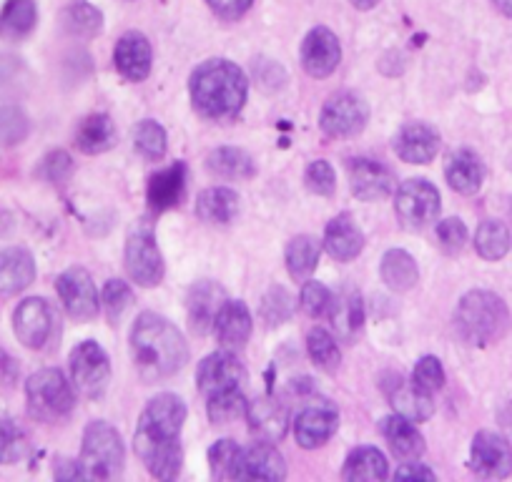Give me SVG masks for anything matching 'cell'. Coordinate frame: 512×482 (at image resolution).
<instances>
[{
	"instance_id": "cell-38",
	"label": "cell",
	"mask_w": 512,
	"mask_h": 482,
	"mask_svg": "<svg viewBox=\"0 0 512 482\" xmlns=\"http://www.w3.org/2000/svg\"><path fill=\"white\" fill-rule=\"evenodd\" d=\"M475 249L487 262H497L510 249V231L502 221H482L475 236Z\"/></svg>"
},
{
	"instance_id": "cell-26",
	"label": "cell",
	"mask_w": 512,
	"mask_h": 482,
	"mask_svg": "<svg viewBox=\"0 0 512 482\" xmlns=\"http://www.w3.org/2000/svg\"><path fill=\"white\" fill-rule=\"evenodd\" d=\"M226 302V294L219 284L201 282L191 289L189 294V322L191 329L199 334H206L214 329L216 314H219L221 304Z\"/></svg>"
},
{
	"instance_id": "cell-20",
	"label": "cell",
	"mask_w": 512,
	"mask_h": 482,
	"mask_svg": "<svg viewBox=\"0 0 512 482\" xmlns=\"http://www.w3.org/2000/svg\"><path fill=\"white\" fill-rule=\"evenodd\" d=\"M113 61L126 81H146L151 73V43L141 33H126L113 48Z\"/></svg>"
},
{
	"instance_id": "cell-48",
	"label": "cell",
	"mask_w": 512,
	"mask_h": 482,
	"mask_svg": "<svg viewBox=\"0 0 512 482\" xmlns=\"http://www.w3.org/2000/svg\"><path fill=\"white\" fill-rule=\"evenodd\" d=\"M304 184L312 194L317 196H329L337 189V176H334V169L329 161L317 159L307 166V174H304Z\"/></svg>"
},
{
	"instance_id": "cell-4",
	"label": "cell",
	"mask_w": 512,
	"mask_h": 482,
	"mask_svg": "<svg viewBox=\"0 0 512 482\" xmlns=\"http://www.w3.org/2000/svg\"><path fill=\"white\" fill-rule=\"evenodd\" d=\"M455 327L460 337L472 347H487V344L500 342L510 329V312L507 304L492 292L465 294L457 304Z\"/></svg>"
},
{
	"instance_id": "cell-32",
	"label": "cell",
	"mask_w": 512,
	"mask_h": 482,
	"mask_svg": "<svg viewBox=\"0 0 512 482\" xmlns=\"http://www.w3.org/2000/svg\"><path fill=\"white\" fill-rule=\"evenodd\" d=\"M116 144V126L106 113H93L83 118L76 131V146L83 154H103Z\"/></svg>"
},
{
	"instance_id": "cell-53",
	"label": "cell",
	"mask_w": 512,
	"mask_h": 482,
	"mask_svg": "<svg viewBox=\"0 0 512 482\" xmlns=\"http://www.w3.org/2000/svg\"><path fill=\"white\" fill-rule=\"evenodd\" d=\"M206 3H209V8L219 18H224V21H236V18H241L249 11L254 0H206Z\"/></svg>"
},
{
	"instance_id": "cell-36",
	"label": "cell",
	"mask_w": 512,
	"mask_h": 482,
	"mask_svg": "<svg viewBox=\"0 0 512 482\" xmlns=\"http://www.w3.org/2000/svg\"><path fill=\"white\" fill-rule=\"evenodd\" d=\"M63 28L76 38H93L103 31V13L86 0H76L63 11Z\"/></svg>"
},
{
	"instance_id": "cell-41",
	"label": "cell",
	"mask_w": 512,
	"mask_h": 482,
	"mask_svg": "<svg viewBox=\"0 0 512 482\" xmlns=\"http://www.w3.org/2000/svg\"><path fill=\"white\" fill-rule=\"evenodd\" d=\"M334 322V327H337V332L342 334V337L352 339L354 334L362 329V299H359V294L354 292H347L344 297H337V302H334V309H332V317H329Z\"/></svg>"
},
{
	"instance_id": "cell-7",
	"label": "cell",
	"mask_w": 512,
	"mask_h": 482,
	"mask_svg": "<svg viewBox=\"0 0 512 482\" xmlns=\"http://www.w3.org/2000/svg\"><path fill=\"white\" fill-rule=\"evenodd\" d=\"M369 121V106L364 98H359L357 93H334L322 108V118H319V126H322L324 134L329 139H349V136H357L359 131L367 126Z\"/></svg>"
},
{
	"instance_id": "cell-33",
	"label": "cell",
	"mask_w": 512,
	"mask_h": 482,
	"mask_svg": "<svg viewBox=\"0 0 512 482\" xmlns=\"http://www.w3.org/2000/svg\"><path fill=\"white\" fill-rule=\"evenodd\" d=\"M379 274H382V282L392 289V292H410L417 284V262L412 259L410 252L405 249H390V252L382 257V267H379Z\"/></svg>"
},
{
	"instance_id": "cell-27",
	"label": "cell",
	"mask_w": 512,
	"mask_h": 482,
	"mask_svg": "<svg viewBox=\"0 0 512 482\" xmlns=\"http://www.w3.org/2000/svg\"><path fill=\"white\" fill-rule=\"evenodd\" d=\"M186 191V164L176 161L169 169H161L149 181V206L154 211H169L179 206Z\"/></svg>"
},
{
	"instance_id": "cell-47",
	"label": "cell",
	"mask_w": 512,
	"mask_h": 482,
	"mask_svg": "<svg viewBox=\"0 0 512 482\" xmlns=\"http://www.w3.org/2000/svg\"><path fill=\"white\" fill-rule=\"evenodd\" d=\"M131 302H134V292H131V287H128L126 282H121V279H111V282L103 287V309H106L111 322H118V319L123 317V312L131 307Z\"/></svg>"
},
{
	"instance_id": "cell-19",
	"label": "cell",
	"mask_w": 512,
	"mask_h": 482,
	"mask_svg": "<svg viewBox=\"0 0 512 482\" xmlns=\"http://www.w3.org/2000/svg\"><path fill=\"white\" fill-rule=\"evenodd\" d=\"M287 477V465L277 447L269 440L254 442L241 452V480L279 482Z\"/></svg>"
},
{
	"instance_id": "cell-58",
	"label": "cell",
	"mask_w": 512,
	"mask_h": 482,
	"mask_svg": "<svg viewBox=\"0 0 512 482\" xmlns=\"http://www.w3.org/2000/svg\"><path fill=\"white\" fill-rule=\"evenodd\" d=\"M495 6L500 8V13H505L507 18H512V0H495Z\"/></svg>"
},
{
	"instance_id": "cell-55",
	"label": "cell",
	"mask_w": 512,
	"mask_h": 482,
	"mask_svg": "<svg viewBox=\"0 0 512 482\" xmlns=\"http://www.w3.org/2000/svg\"><path fill=\"white\" fill-rule=\"evenodd\" d=\"M53 472H56L58 480H76V477H83L81 465H78V462H73V460H61Z\"/></svg>"
},
{
	"instance_id": "cell-6",
	"label": "cell",
	"mask_w": 512,
	"mask_h": 482,
	"mask_svg": "<svg viewBox=\"0 0 512 482\" xmlns=\"http://www.w3.org/2000/svg\"><path fill=\"white\" fill-rule=\"evenodd\" d=\"M26 397L31 415L38 420H61L68 417L76 407V395H73L71 382L63 377L61 370H41L26 382Z\"/></svg>"
},
{
	"instance_id": "cell-35",
	"label": "cell",
	"mask_w": 512,
	"mask_h": 482,
	"mask_svg": "<svg viewBox=\"0 0 512 482\" xmlns=\"http://www.w3.org/2000/svg\"><path fill=\"white\" fill-rule=\"evenodd\" d=\"M236 211H239V196H236V191L226 189V186L206 189L196 199V214H199L201 221H209V224H229Z\"/></svg>"
},
{
	"instance_id": "cell-45",
	"label": "cell",
	"mask_w": 512,
	"mask_h": 482,
	"mask_svg": "<svg viewBox=\"0 0 512 482\" xmlns=\"http://www.w3.org/2000/svg\"><path fill=\"white\" fill-rule=\"evenodd\" d=\"M28 116L16 106L0 108V146H16L28 136Z\"/></svg>"
},
{
	"instance_id": "cell-22",
	"label": "cell",
	"mask_w": 512,
	"mask_h": 482,
	"mask_svg": "<svg viewBox=\"0 0 512 482\" xmlns=\"http://www.w3.org/2000/svg\"><path fill=\"white\" fill-rule=\"evenodd\" d=\"M251 327H254V319H251L249 307L244 302H239V299H226L221 304L219 314H216L214 332L224 347H244L251 337Z\"/></svg>"
},
{
	"instance_id": "cell-44",
	"label": "cell",
	"mask_w": 512,
	"mask_h": 482,
	"mask_svg": "<svg viewBox=\"0 0 512 482\" xmlns=\"http://www.w3.org/2000/svg\"><path fill=\"white\" fill-rule=\"evenodd\" d=\"M26 435L8 417H0V465H11L26 455Z\"/></svg>"
},
{
	"instance_id": "cell-25",
	"label": "cell",
	"mask_w": 512,
	"mask_h": 482,
	"mask_svg": "<svg viewBox=\"0 0 512 482\" xmlns=\"http://www.w3.org/2000/svg\"><path fill=\"white\" fill-rule=\"evenodd\" d=\"M324 247L337 262H352L364 249V234L349 214H339L324 231Z\"/></svg>"
},
{
	"instance_id": "cell-12",
	"label": "cell",
	"mask_w": 512,
	"mask_h": 482,
	"mask_svg": "<svg viewBox=\"0 0 512 482\" xmlns=\"http://www.w3.org/2000/svg\"><path fill=\"white\" fill-rule=\"evenodd\" d=\"M470 465L480 477H507L512 472V445L497 432H477L472 440Z\"/></svg>"
},
{
	"instance_id": "cell-50",
	"label": "cell",
	"mask_w": 512,
	"mask_h": 482,
	"mask_svg": "<svg viewBox=\"0 0 512 482\" xmlns=\"http://www.w3.org/2000/svg\"><path fill=\"white\" fill-rule=\"evenodd\" d=\"M437 239H440V247L445 249V252H462V247L467 244V226L462 224L460 219H455V216L440 221V224H437Z\"/></svg>"
},
{
	"instance_id": "cell-39",
	"label": "cell",
	"mask_w": 512,
	"mask_h": 482,
	"mask_svg": "<svg viewBox=\"0 0 512 482\" xmlns=\"http://www.w3.org/2000/svg\"><path fill=\"white\" fill-rule=\"evenodd\" d=\"M241 452L234 440H219L209 450V467L216 480H241Z\"/></svg>"
},
{
	"instance_id": "cell-52",
	"label": "cell",
	"mask_w": 512,
	"mask_h": 482,
	"mask_svg": "<svg viewBox=\"0 0 512 482\" xmlns=\"http://www.w3.org/2000/svg\"><path fill=\"white\" fill-rule=\"evenodd\" d=\"M73 164H71V156L66 151H53L43 159V176L48 181H63L68 174H71Z\"/></svg>"
},
{
	"instance_id": "cell-16",
	"label": "cell",
	"mask_w": 512,
	"mask_h": 482,
	"mask_svg": "<svg viewBox=\"0 0 512 482\" xmlns=\"http://www.w3.org/2000/svg\"><path fill=\"white\" fill-rule=\"evenodd\" d=\"M342 61V48L329 28H314L302 43V66L312 78H327L337 71Z\"/></svg>"
},
{
	"instance_id": "cell-51",
	"label": "cell",
	"mask_w": 512,
	"mask_h": 482,
	"mask_svg": "<svg viewBox=\"0 0 512 482\" xmlns=\"http://www.w3.org/2000/svg\"><path fill=\"white\" fill-rule=\"evenodd\" d=\"M294 299L289 297L287 292H284L282 287H274L272 292L267 294V299H264V319H267L269 324H282L284 319L292 314V307H294Z\"/></svg>"
},
{
	"instance_id": "cell-24",
	"label": "cell",
	"mask_w": 512,
	"mask_h": 482,
	"mask_svg": "<svg viewBox=\"0 0 512 482\" xmlns=\"http://www.w3.org/2000/svg\"><path fill=\"white\" fill-rule=\"evenodd\" d=\"M36 279V262L31 252L21 247H11L0 252V297H13L31 287Z\"/></svg>"
},
{
	"instance_id": "cell-30",
	"label": "cell",
	"mask_w": 512,
	"mask_h": 482,
	"mask_svg": "<svg viewBox=\"0 0 512 482\" xmlns=\"http://www.w3.org/2000/svg\"><path fill=\"white\" fill-rule=\"evenodd\" d=\"M390 475V467L377 447H357L344 462L342 477L349 482H379Z\"/></svg>"
},
{
	"instance_id": "cell-43",
	"label": "cell",
	"mask_w": 512,
	"mask_h": 482,
	"mask_svg": "<svg viewBox=\"0 0 512 482\" xmlns=\"http://www.w3.org/2000/svg\"><path fill=\"white\" fill-rule=\"evenodd\" d=\"M246 405L241 390L221 392V395L209 397V417L214 425H226V422H234L236 417H246Z\"/></svg>"
},
{
	"instance_id": "cell-56",
	"label": "cell",
	"mask_w": 512,
	"mask_h": 482,
	"mask_svg": "<svg viewBox=\"0 0 512 482\" xmlns=\"http://www.w3.org/2000/svg\"><path fill=\"white\" fill-rule=\"evenodd\" d=\"M13 375V362L3 349H0V380H8Z\"/></svg>"
},
{
	"instance_id": "cell-18",
	"label": "cell",
	"mask_w": 512,
	"mask_h": 482,
	"mask_svg": "<svg viewBox=\"0 0 512 482\" xmlns=\"http://www.w3.org/2000/svg\"><path fill=\"white\" fill-rule=\"evenodd\" d=\"M395 151L407 164H430L440 151V134L430 124L412 121L395 136Z\"/></svg>"
},
{
	"instance_id": "cell-29",
	"label": "cell",
	"mask_w": 512,
	"mask_h": 482,
	"mask_svg": "<svg viewBox=\"0 0 512 482\" xmlns=\"http://www.w3.org/2000/svg\"><path fill=\"white\" fill-rule=\"evenodd\" d=\"M445 176L447 184L457 191V194H477L485 181V166H482L480 156L472 154V151L462 149L457 154L450 156L445 166Z\"/></svg>"
},
{
	"instance_id": "cell-49",
	"label": "cell",
	"mask_w": 512,
	"mask_h": 482,
	"mask_svg": "<svg viewBox=\"0 0 512 482\" xmlns=\"http://www.w3.org/2000/svg\"><path fill=\"white\" fill-rule=\"evenodd\" d=\"M412 382L425 392H437L445 385V367L437 357H422L412 372Z\"/></svg>"
},
{
	"instance_id": "cell-1",
	"label": "cell",
	"mask_w": 512,
	"mask_h": 482,
	"mask_svg": "<svg viewBox=\"0 0 512 482\" xmlns=\"http://www.w3.org/2000/svg\"><path fill=\"white\" fill-rule=\"evenodd\" d=\"M186 422V405L176 395H156L141 412L134 435V450L146 470L159 480H174L184 462L181 427Z\"/></svg>"
},
{
	"instance_id": "cell-31",
	"label": "cell",
	"mask_w": 512,
	"mask_h": 482,
	"mask_svg": "<svg viewBox=\"0 0 512 482\" xmlns=\"http://www.w3.org/2000/svg\"><path fill=\"white\" fill-rule=\"evenodd\" d=\"M38 21V8L33 0H8L0 11V38L3 41H23L31 36Z\"/></svg>"
},
{
	"instance_id": "cell-8",
	"label": "cell",
	"mask_w": 512,
	"mask_h": 482,
	"mask_svg": "<svg viewBox=\"0 0 512 482\" xmlns=\"http://www.w3.org/2000/svg\"><path fill=\"white\" fill-rule=\"evenodd\" d=\"M397 219L407 229H425L440 214V191L425 179H410L400 186L395 199Z\"/></svg>"
},
{
	"instance_id": "cell-5",
	"label": "cell",
	"mask_w": 512,
	"mask_h": 482,
	"mask_svg": "<svg viewBox=\"0 0 512 482\" xmlns=\"http://www.w3.org/2000/svg\"><path fill=\"white\" fill-rule=\"evenodd\" d=\"M123 442L116 427L108 422H91L83 432V447L78 465L83 470V480H113L123 472Z\"/></svg>"
},
{
	"instance_id": "cell-37",
	"label": "cell",
	"mask_w": 512,
	"mask_h": 482,
	"mask_svg": "<svg viewBox=\"0 0 512 482\" xmlns=\"http://www.w3.org/2000/svg\"><path fill=\"white\" fill-rule=\"evenodd\" d=\"M319 244L312 236H297L287 247V269L294 279H309L317 269Z\"/></svg>"
},
{
	"instance_id": "cell-34",
	"label": "cell",
	"mask_w": 512,
	"mask_h": 482,
	"mask_svg": "<svg viewBox=\"0 0 512 482\" xmlns=\"http://www.w3.org/2000/svg\"><path fill=\"white\" fill-rule=\"evenodd\" d=\"M206 166H209L211 174L229 181L251 179L256 171L254 159L244 149H234V146H221V149L211 151L209 159H206Z\"/></svg>"
},
{
	"instance_id": "cell-3",
	"label": "cell",
	"mask_w": 512,
	"mask_h": 482,
	"mask_svg": "<svg viewBox=\"0 0 512 482\" xmlns=\"http://www.w3.org/2000/svg\"><path fill=\"white\" fill-rule=\"evenodd\" d=\"M191 101L204 118L211 121H229L239 116L246 103L249 83L244 71L236 63L214 58L206 61L191 73Z\"/></svg>"
},
{
	"instance_id": "cell-2",
	"label": "cell",
	"mask_w": 512,
	"mask_h": 482,
	"mask_svg": "<svg viewBox=\"0 0 512 482\" xmlns=\"http://www.w3.org/2000/svg\"><path fill=\"white\" fill-rule=\"evenodd\" d=\"M131 357L144 382H161L174 377L189 359L186 339L169 319L144 312L131 329Z\"/></svg>"
},
{
	"instance_id": "cell-9",
	"label": "cell",
	"mask_w": 512,
	"mask_h": 482,
	"mask_svg": "<svg viewBox=\"0 0 512 482\" xmlns=\"http://www.w3.org/2000/svg\"><path fill=\"white\" fill-rule=\"evenodd\" d=\"M126 269L139 287H156L164 279V257L149 226H141L128 236Z\"/></svg>"
},
{
	"instance_id": "cell-21",
	"label": "cell",
	"mask_w": 512,
	"mask_h": 482,
	"mask_svg": "<svg viewBox=\"0 0 512 482\" xmlns=\"http://www.w3.org/2000/svg\"><path fill=\"white\" fill-rule=\"evenodd\" d=\"M384 392H387V400L395 407L397 415L407 417L412 422H425L432 417V395L420 390L415 382H407L397 375L392 377V382L384 385Z\"/></svg>"
},
{
	"instance_id": "cell-28",
	"label": "cell",
	"mask_w": 512,
	"mask_h": 482,
	"mask_svg": "<svg viewBox=\"0 0 512 482\" xmlns=\"http://www.w3.org/2000/svg\"><path fill=\"white\" fill-rule=\"evenodd\" d=\"M382 435L384 440L390 442L392 452L397 457H402V460H417L425 452V437L417 432L415 422L397 415V412L382 420Z\"/></svg>"
},
{
	"instance_id": "cell-40",
	"label": "cell",
	"mask_w": 512,
	"mask_h": 482,
	"mask_svg": "<svg viewBox=\"0 0 512 482\" xmlns=\"http://www.w3.org/2000/svg\"><path fill=\"white\" fill-rule=\"evenodd\" d=\"M307 349H309V357H312L314 365L324 372H334L342 362V352L337 347V339L327 332V329L317 327L309 332L307 337Z\"/></svg>"
},
{
	"instance_id": "cell-10",
	"label": "cell",
	"mask_w": 512,
	"mask_h": 482,
	"mask_svg": "<svg viewBox=\"0 0 512 482\" xmlns=\"http://www.w3.org/2000/svg\"><path fill=\"white\" fill-rule=\"evenodd\" d=\"M71 375L81 395L101 397L106 392L108 377H111V365H108V354L103 352L101 344L88 339V342H81L73 349Z\"/></svg>"
},
{
	"instance_id": "cell-54",
	"label": "cell",
	"mask_w": 512,
	"mask_h": 482,
	"mask_svg": "<svg viewBox=\"0 0 512 482\" xmlns=\"http://www.w3.org/2000/svg\"><path fill=\"white\" fill-rule=\"evenodd\" d=\"M397 480H435V472L430 467L420 465V462H405L400 470L395 472Z\"/></svg>"
},
{
	"instance_id": "cell-23",
	"label": "cell",
	"mask_w": 512,
	"mask_h": 482,
	"mask_svg": "<svg viewBox=\"0 0 512 482\" xmlns=\"http://www.w3.org/2000/svg\"><path fill=\"white\" fill-rule=\"evenodd\" d=\"M246 420H249L251 430L262 437V440L277 442L287 435L289 412L274 397H259V400L246 405Z\"/></svg>"
},
{
	"instance_id": "cell-15",
	"label": "cell",
	"mask_w": 512,
	"mask_h": 482,
	"mask_svg": "<svg viewBox=\"0 0 512 482\" xmlns=\"http://www.w3.org/2000/svg\"><path fill=\"white\" fill-rule=\"evenodd\" d=\"M349 184L359 201H379L395 189V174L382 161L352 159L349 161Z\"/></svg>"
},
{
	"instance_id": "cell-11",
	"label": "cell",
	"mask_w": 512,
	"mask_h": 482,
	"mask_svg": "<svg viewBox=\"0 0 512 482\" xmlns=\"http://www.w3.org/2000/svg\"><path fill=\"white\" fill-rule=\"evenodd\" d=\"M58 297H61L63 307L73 319H93L98 312V292L93 284L91 274L81 267H71L58 277L56 282Z\"/></svg>"
},
{
	"instance_id": "cell-46",
	"label": "cell",
	"mask_w": 512,
	"mask_h": 482,
	"mask_svg": "<svg viewBox=\"0 0 512 482\" xmlns=\"http://www.w3.org/2000/svg\"><path fill=\"white\" fill-rule=\"evenodd\" d=\"M302 309L314 319H324V317H332V309H334V294L329 292L324 284L319 282H307L302 287Z\"/></svg>"
},
{
	"instance_id": "cell-42",
	"label": "cell",
	"mask_w": 512,
	"mask_h": 482,
	"mask_svg": "<svg viewBox=\"0 0 512 482\" xmlns=\"http://www.w3.org/2000/svg\"><path fill=\"white\" fill-rule=\"evenodd\" d=\"M134 146H136V151L144 156V159H149V161L164 159L166 146H169L164 126L156 124V121H151V118L141 121L134 131Z\"/></svg>"
},
{
	"instance_id": "cell-13",
	"label": "cell",
	"mask_w": 512,
	"mask_h": 482,
	"mask_svg": "<svg viewBox=\"0 0 512 482\" xmlns=\"http://www.w3.org/2000/svg\"><path fill=\"white\" fill-rule=\"evenodd\" d=\"M244 377V367H241L239 359L229 352L209 354V357L199 365V372H196V382H199V390L206 400L214 395H221V392L239 390Z\"/></svg>"
},
{
	"instance_id": "cell-57",
	"label": "cell",
	"mask_w": 512,
	"mask_h": 482,
	"mask_svg": "<svg viewBox=\"0 0 512 482\" xmlns=\"http://www.w3.org/2000/svg\"><path fill=\"white\" fill-rule=\"evenodd\" d=\"M357 11H372V8L379 6V0H349Z\"/></svg>"
},
{
	"instance_id": "cell-14",
	"label": "cell",
	"mask_w": 512,
	"mask_h": 482,
	"mask_svg": "<svg viewBox=\"0 0 512 482\" xmlns=\"http://www.w3.org/2000/svg\"><path fill=\"white\" fill-rule=\"evenodd\" d=\"M13 329L23 347L41 349L53 332V312L46 299L31 297L18 304L13 314Z\"/></svg>"
},
{
	"instance_id": "cell-17",
	"label": "cell",
	"mask_w": 512,
	"mask_h": 482,
	"mask_svg": "<svg viewBox=\"0 0 512 482\" xmlns=\"http://www.w3.org/2000/svg\"><path fill=\"white\" fill-rule=\"evenodd\" d=\"M337 425V410L327 402H319V405H309L299 412L297 420H294V437H297L299 447L314 450V447H322L337 432Z\"/></svg>"
}]
</instances>
